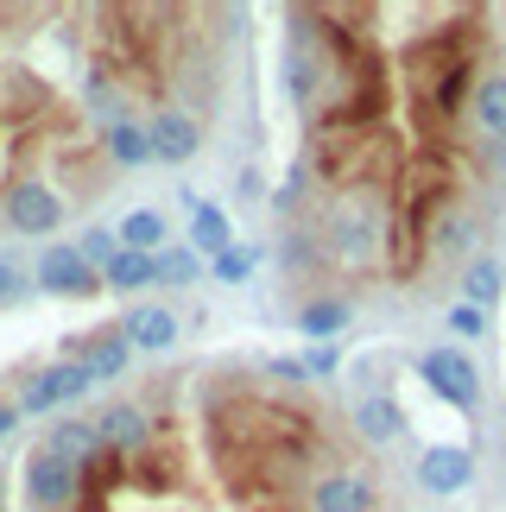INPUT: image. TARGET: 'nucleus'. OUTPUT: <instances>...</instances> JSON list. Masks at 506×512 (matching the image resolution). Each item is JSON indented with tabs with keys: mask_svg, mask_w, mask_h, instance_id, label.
<instances>
[{
	"mask_svg": "<svg viewBox=\"0 0 506 512\" xmlns=\"http://www.w3.org/2000/svg\"><path fill=\"white\" fill-rule=\"evenodd\" d=\"M418 373H424V386H431L437 399H450L456 411H475L481 405V373H475V361L462 348H431L418 361Z\"/></svg>",
	"mask_w": 506,
	"mask_h": 512,
	"instance_id": "f257e3e1",
	"label": "nucleus"
},
{
	"mask_svg": "<svg viewBox=\"0 0 506 512\" xmlns=\"http://www.w3.org/2000/svg\"><path fill=\"white\" fill-rule=\"evenodd\" d=\"M26 494H32L38 512H64L76 494H83V468L51 456V449H38V456L26 462Z\"/></svg>",
	"mask_w": 506,
	"mask_h": 512,
	"instance_id": "f03ea898",
	"label": "nucleus"
},
{
	"mask_svg": "<svg viewBox=\"0 0 506 512\" xmlns=\"http://www.w3.org/2000/svg\"><path fill=\"white\" fill-rule=\"evenodd\" d=\"M7 222H13V234H51L57 222H64V196H57L51 184L19 177V184H7Z\"/></svg>",
	"mask_w": 506,
	"mask_h": 512,
	"instance_id": "7ed1b4c3",
	"label": "nucleus"
},
{
	"mask_svg": "<svg viewBox=\"0 0 506 512\" xmlns=\"http://www.w3.org/2000/svg\"><path fill=\"white\" fill-rule=\"evenodd\" d=\"M38 285L57 291V298H89V291H102V272L83 266L76 247H45L38 253Z\"/></svg>",
	"mask_w": 506,
	"mask_h": 512,
	"instance_id": "20e7f679",
	"label": "nucleus"
},
{
	"mask_svg": "<svg viewBox=\"0 0 506 512\" xmlns=\"http://www.w3.org/2000/svg\"><path fill=\"white\" fill-rule=\"evenodd\" d=\"M95 380H89V367L83 361H57L45 373H32L26 380V399H19V411H57L64 399H83Z\"/></svg>",
	"mask_w": 506,
	"mask_h": 512,
	"instance_id": "39448f33",
	"label": "nucleus"
},
{
	"mask_svg": "<svg viewBox=\"0 0 506 512\" xmlns=\"http://www.w3.org/2000/svg\"><path fill=\"white\" fill-rule=\"evenodd\" d=\"M469 481H475V456H469V449L437 443V449L418 456V487H424V494H462Z\"/></svg>",
	"mask_w": 506,
	"mask_h": 512,
	"instance_id": "423d86ee",
	"label": "nucleus"
},
{
	"mask_svg": "<svg viewBox=\"0 0 506 512\" xmlns=\"http://www.w3.org/2000/svg\"><path fill=\"white\" fill-rule=\"evenodd\" d=\"M127 336L121 329H89V336H76L70 342V361H83L89 367V380H114V373L127 367Z\"/></svg>",
	"mask_w": 506,
	"mask_h": 512,
	"instance_id": "0eeeda50",
	"label": "nucleus"
},
{
	"mask_svg": "<svg viewBox=\"0 0 506 512\" xmlns=\"http://www.w3.org/2000/svg\"><path fill=\"white\" fill-rule=\"evenodd\" d=\"M146 140H152V159L184 165V159H197L203 133H197V121H190V114H159V121L146 127Z\"/></svg>",
	"mask_w": 506,
	"mask_h": 512,
	"instance_id": "6e6552de",
	"label": "nucleus"
},
{
	"mask_svg": "<svg viewBox=\"0 0 506 512\" xmlns=\"http://www.w3.org/2000/svg\"><path fill=\"white\" fill-rule=\"evenodd\" d=\"M310 506L317 512H374V487L361 475H323L310 487Z\"/></svg>",
	"mask_w": 506,
	"mask_h": 512,
	"instance_id": "1a4fd4ad",
	"label": "nucleus"
},
{
	"mask_svg": "<svg viewBox=\"0 0 506 512\" xmlns=\"http://www.w3.org/2000/svg\"><path fill=\"white\" fill-rule=\"evenodd\" d=\"M121 336H127V348H171L178 342V317L165 304H140V310H127Z\"/></svg>",
	"mask_w": 506,
	"mask_h": 512,
	"instance_id": "9d476101",
	"label": "nucleus"
},
{
	"mask_svg": "<svg viewBox=\"0 0 506 512\" xmlns=\"http://www.w3.org/2000/svg\"><path fill=\"white\" fill-rule=\"evenodd\" d=\"M355 430L367 443H399L405 437V411L386 399V392H367V399L355 405Z\"/></svg>",
	"mask_w": 506,
	"mask_h": 512,
	"instance_id": "9b49d317",
	"label": "nucleus"
},
{
	"mask_svg": "<svg viewBox=\"0 0 506 512\" xmlns=\"http://www.w3.org/2000/svg\"><path fill=\"white\" fill-rule=\"evenodd\" d=\"M102 285H114V291H140V285H159V253H133V247H121V253L108 260Z\"/></svg>",
	"mask_w": 506,
	"mask_h": 512,
	"instance_id": "f8f14e48",
	"label": "nucleus"
},
{
	"mask_svg": "<svg viewBox=\"0 0 506 512\" xmlns=\"http://www.w3.org/2000/svg\"><path fill=\"white\" fill-rule=\"evenodd\" d=\"M475 127L488 133V140H506V70L475 83Z\"/></svg>",
	"mask_w": 506,
	"mask_h": 512,
	"instance_id": "ddd939ff",
	"label": "nucleus"
},
{
	"mask_svg": "<svg viewBox=\"0 0 506 512\" xmlns=\"http://www.w3.org/2000/svg\"><path fill=\"white\" fill-rule=\"evenodd\" d=\"M95 437H102V449H114V456H121V449H140L146 443V418L133 405H108L102 424H95Z\"/></svg>",
	"mask_w": 506,
	"mask_h": 512,
	"instance_id": "4468645a",
	"label": "nucleus"
},
{
	"mask_svg": "<svg viewBox=\"0 0 506 512\" xmlns=\"http://www.w3.org/2000/svg\"><path fill=\"white\" fill-rule=\"evenodd\" d=\"M102 146H108L114 165H146V159H152L146 127H133V121H108V127H102Z\"/></svg>",
	"mask_w": 506,
	"mask_h": 512,
	"instance_id": "2eb2a0df",
	"label": "nucleus"
},
{
	"mask_svg": "<svg viewBox=\"0 0 506 512\" xmlns=\"http://www.w3.org/2000/svg\"><path fill=\"white\" fill-rule=\"evenodd\" d=\"M121 247L133 253H165V215L159 209H133L121 222Z\"/></svg>",
	"mask_w": 506,
	"mask_h": 512,
	"instance_id": "dca6fc26",
	"label": "nucleus"
},
{
	"mask_svg": "<svg viewBox=\"0 0 506 512\" xmlns=\"http://www.w3.org/2000/svg\"><path fill=\"white\" fill-rule=\"evenodd\" d=\"M45 449H51V456H64V462H76V468H83V462L95 456V449H102V437H95V424H57Z\"/></svg>",
	"mask_w": 506,
	"mask_h": 512,
	"instance_id": "f3484780",
	"label": "nucleus"
},
{
	"mask_svg": "<svg viewBox=\"0 0 506 512\" xmlns=\"http://www.w3.org/2000/svg\"><path fill=\"white\" fill-rule=\"evenodd\" d=\"M127 481V462L114 456V449H95V456L83 462V494H95V500H108L114 487Z\"/></svg>",
	"mask_w": 506,
	"mask_h": 512,
	"instance_id": "a211bd4d",
	"label": "nucleus"
},
{
	"mask_svg": "<svg viewBox=\"0 0 506 512\" xmlns=\"http://www.w3.org/2000/svg\"><path fill=\"white\" fill-rule=\"evenodd\" d=\"M190 241H197V253H228V215L216 203H197V215H190Z\"/></svg>",
	"mask_w": 506,
	"mask_h": 512,
	"instance_id": "6ab92c4d",
	"label": "nucleus"
},
{
	"mask_svg": "<svg viewBox=\"0 0 506 512\" xmlns=\"http://www.w3.org/2000/svg\"><path fill=\"white\" fill-rule=\"evenodd\" d=\"M500 279H506V272H500V260H475V266H469V279H462V291H469L462 304L488 310V304L500 298Z\"/></svg>",
	"mask_w": 506,
	"mask_h": 512,
	"instance_id": "aec40b11",
	"label": "nucleus"
},
{
	"mask_svg": "<svg viewBox=\"0 0 506 512\" xmlns=\"http://www.w3.org/2000/svg\"><path fill=\"white\" fill-rule=\"evenodd\" d=\"M76 253H83V266L108 272V260H114V253H121V234H114V228H89L83 241H76Z\"/></svg>",
	"mask_w": 506,
	"mask_h": 512,
	"instance_id": "412c9836",
	"label": "nucleus"
},
{
	"mask_svg": "<svg viewBox=\"0 0 506 512\" xmlns=\"http://www.w3.org/2000/svg\"><path fill=\"white\" fill-rule=\"evenodd\" d=\"M342 323H348V304L342 298H323V304L304 310V336H336Z\"/></svg>",
	"mask_w": 506,
	"mask_h": 512,
	"instance_id": "4be33fe9",
	"label": "nucleus"
},
{
	"mask_svg": "<svg viewBox=\"0 0 506 512\" xmlns=\"http://www.w3.org/2000/svg\"><path fill=\"white\" fill-rule=\"evenodd\" d=\"M197 279V253L190 247H165L159 253V285H190Z\"/></svg>",
	"mask_w": 506,
	"mask_h": 512,
	"instance_id": "5701e85b",
	"label": "nucleus"
},
{
	"mask_svg": "<svg viewBox=\"0 0 506 512\" xmlns=\"http://www.w3.org/2000/svg\"><path fill=\"white\" fill-rule=\"evenodd\" d=\"M247 272H253V253H247V247H228V253H216V279H222V285H241Z\"/></svg>",
	"mask_w": 506,
	"mask_h": 512,
	"instance_id": "b1692460",
	"label": "nucleus"
},
{
	"mask_svg": "<svg viewBox=\"0 0 506 512\" xmlns=\"http://www.w3.org/2000/svg\"><path fill=\"white\" fill-rule=\"evenodd\" d=\"M450 329H456V336H481V329H488V310L456 304V310H450Z\"/></svg>",
	"mask_w": 506,
	"mask_h": 512,
	"instance_id": "393cba45",
	"label": "nucleus"
},
{
	"mask_svg": "<svg viewBox=\"0 0 506 512\" xmlns=\"http://www.w3.org/2000/svg\"><path fill=\"white\" fill-rule=\"evenodd\" d=\"M304 373H336V348H310L304 354Z\"/></svg>",
	"mask_w": 506,
	"mask_h": 512,
	"instance_id": "a878e982",
	"label": "nucleus"
},
{
	"mask_svg": "<svg viewBox=\"0 0 506 512\" xmlns=\"http://www.w3.org/2000/svg\"><path fill=\"white\" fill-rule=\"evenodd\" d=\"M272 373H279V380H310V373H304V361H291V354H279V361H266Z\"/></svg>",
	"mask_w": 506,
	"mask_h": 512,
	"instance_id": "bb28decb",
	"label": "nucleus"
},
{
	"mask_svg": "<svg viewBox=\"0 0 506 512\" xmlns=\"http://www.w3.org/2000/svg\"><path fill=\"white\" fill-rule=\"evenodd\" d=\"M13 291H19V272H13V260H0V304H7Z\"/></svg>",
	"mask_w": 506,
	"mask_h": 512,
	"instance_id": "cd10ccee",
	"label": "nucleus"
},
{
	"mask_svg": "<svg viewBox=\"0 0 506 512\" xmlns=\"http://www.w3.org/2000/svg\"><path fill=\"white\" fill-rule=\"evenodd\" d=\"M13 424H19V411H13V405H0V437H13Z\"/></svg>",
	"mask_w": 506,
	"mask_h": 512,
	"instance_id": "c85d7f7f",
	"label": "nucleus"
},
{
	"mask_svg": "<svg viewBox=\"0 0 506 512\" xmlns=\"http://www.w3.org/2000/svg\"><path fill=\"white\" fill-rule=\"evenodd\" d=\"M0 506H7V494H0Z\"/></svg>",
	"mask_w": 506,
	"mask_h": 512,
	"instance_id": "c756f323",
	"label": "nucleus"
}]
</instances>
